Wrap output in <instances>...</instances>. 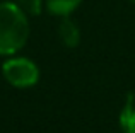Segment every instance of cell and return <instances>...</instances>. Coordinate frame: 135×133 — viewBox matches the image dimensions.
<instances>
[{
    "label": "cell",
    "instance_id": "2",
    "mask_svg": "<svg viewBox=\"0 0 135 133\" xmlns=\"http://www.w3.org/2000/svg\"><path fill=\"white\" fill-rule=\"evenodd\" d=\"M2 73L10 85L17 89L33 87L40 80V68L29 58H10L2 65Z\"/></svg>",
    "mask_w": 135,
    "mask_h": 133
},
{
    "label": "cell",
    "instance_id": "1",
    "mask_svg": "<svg viewBox=\"0 0 135 133\" xmlns=\"http://www.w3.org/2000/svg\"><path fill=\"white\" fill-rule=\"evenodd\" d=\"M27 14L16 2H0V55H14L27 43Z\"/></svg>",
    "mask_w": 135,
    "mask_h": 133
},
{
    "label": "cell",
    "instance_id": "4",
    "mask_svg": "<svg viewBox=\"0 0 135 133\" xmlns=\"http://www.w3.org/2000/svg\"><path fill=\"white\" fill-rule=\"evenodd\" d=\"M120 126L123 133H135V94L127 92V99L120 111Z\"/></svg>",
    "mask_w": 135,
    "mask_h": 133
},
{
    "label": "cell",
    "instance_id": "7",
    "mask_svg": "<svg viewBox=\"0 0 135 133\" xmlns=\"http://www.w3.org/2000/svg\"><path fill=\"white\" fill-rule=\"evenodd\" d=\"M130 2H132V3H133V5H135V0H130Z\"/></svg>",
    "mask_w": 135,
    "mask_h": 133
},
{
    "label": "cell",
    "instance_id": "3",
    "mask_svg": "<svg viewBox=\"0 0 135 133\" xmlns=\"http://www.w3.org/2000/svg\"><path fill=\"white\" fill-rule=\"evenodd\" d=\"M58 38L63 46L75 48L80 43V29L70 17H62V22L58 26Z\"/></svg>",
    "mask_w": 135,
    "mask_h": 133
},
{
    "label": "cell",
    "instance_id": "6",
    "mask_svg": "<svg viewBox=\"0 0 135 133\" xmlns=\"http://www.w3.org/2000/svg\"><path fill=\"white\" fill-rule=\"evenodd\" d=\"M16 3L29 16H40L43 9V0H16Z\"/></svg>",
    "mask_w": 135,
    "mask_h": 133
},
{
    "label": "cell",
    "instance_id": "5",
    "mask_svg": "<svg viewBox=\"0 0 135 133\" xmlns=\"http://www.w3.org/2000/svg\"><path fill=\"white\" fill-rule=\"evenodd\" d=\"M45 3L50 14L58 17H69L82 3V0H45Z\"/></svg>",
    "mask_w": 135,
    "mask_h": 133
}]
</instances>
